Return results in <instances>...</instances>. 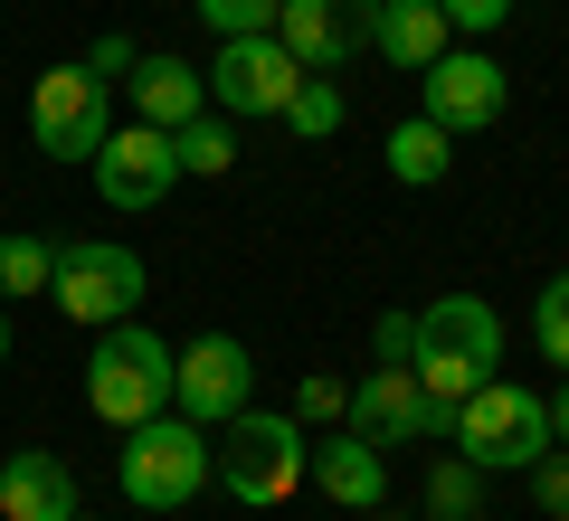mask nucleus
<instances>
[{"instance_id": "f257e3e1", "label": "nucleus", "mask_w": 569, "mask_h": 521, "mask_svg": "<svg viewBox=\"0 0 569 521\" xmlns=\"http://www.w3.org/2000/svg\"><path fill=\"white\" fill-rule=\"evenodd\" d=\"M305 427L266 418V408H238L228 437H209V483H219L238 512H276L284 493H305Z\"/></svg>"}, {"instance_id": "f03ea898", "label": "nucleus", "mask_w": 569, "mask_h": 521, "mask_svg": "<svg viewBox=\"0 0 569 521\" xmlns=\"http://www.w3.org/2000/svg\"><path fill=\"white\" fill-rule=\"evenodd\" d=\"M408 370H418L427 399H466L475 380H493L503 370V313H493L485 294H437L418 313V351H408Z\"/></svg>"}, {"instance_id": "7ed1b4c3", "label": "nucleus", "mask_w": 569, "mask_h": 521, "mask_svg": "<svg viewBox=\"0 0 569 521\" xmlns=\"http://www.w3.org/2000/svg\"><path fill=\"white\" fill-rule=\"evenodd\" d=\"M456 455L475 474H531L550 455V399L522 380H475L456 399Z\"/></svg>"}, {"instance_id": "20e7f679", "label": "nucleus", "mask_w": 569, "mask_h": 521, "mask_svg": "<svg viewBox=\"0 0 569 521\" xmlns=\"http://www.w3.org/2000/svg\"><path fill=\"white\" fill-rule=\"evenodd\" d=\"M114 483H123V502H133V512H181L190 493H209V427H190L181 408L123 427Z\"/></svg>"}, {"instance_id": "39448f33", "label": "nucleus", "mask_w": 569, "mask_h": 521, "mask_svg": "<svg viewBox=\"0 0 569 521\" xmlns=\"http://www.w3.org/2000/svg\"><path fill=\"white\" fill-rule=\"evenodd\" d=\"M86 408H96L104 427H142L171 408V341L142 332L133 313L104 322L96 332V361H86Z\"/></svg>"}, {"instance_id": "423d86ee", "label": "nucleus", "mask_w": 569, "mask_h": 521, "mask_svg": "<svg viewBox=\"0 0 569 521\" xmlns=\"http://www.w3.org/2000/svg\"><path fill=\"white\" fill-rule=\"evenodd\" d=\"M29 133H39L48 161H96L104 133H114V104H104V77L86 58L48 67L39 86H29Z\"/></svg>"}, {"instance_id": "0eeeda50", "label": "nucleus", "mask_w": 569, "mask_h": 521, "mask_svg": "<svg viewBox=\"0 0 569 521\" xmlns=\"http://www.w3.org/2000/svg\"><path fill=\"white\" fill-rule=\"evenodd\" d=\"M313 67L295 58V48L266 29V39H219V58L200 67V86H209V104H219L228 123H257V114H284V96L305 86Z\"/></svg>"}, {"instance_id": "6e6552de", "label": "nucleus", "mask_w": 569, "mask_h": 521, "mask_svg": "<svg viewBox=\"0 0 569 521\" xmlns=\"http://www.w3.org/2000/svg\"><path fill=\"white\" fill-rule=\"evenodd\" d=\"M48 303H58L67 322H86V332H104V322H123L142 303V257L114 238H77L58 247V275H48Z\"/></svg>"}, {"instance_id": "1a4fd4ad", "label": "nucleus", "mask_w": 569, "mask_h": 521, "mask_svg": "<svg viewBox=\"0 0 569 521\" xmlns=\"http://www.w3.org/2000/svg\"><path fill=\"white\" fill-rule=\"evenodd\" d=\"M503 104H512V77L485 48H447V58L418 67V114L447 123V133H485V123H503Z\"/></svg>"}, {"instance_id": "9d476101", "label": "nucleus", "mask_w": 569, "mask_h": 521, "mask_svg": "<svg viewBox=\"0 0 569 521\" xmlns=\"http://www.w3.org/2000/svg\"><path fill=\"white\" fill-rule=\"evenodd\" d=\"M247 389H257V361H247L238 332H200L181 361H171V408H181L190 427H228L247 408Z\"/></svg>"}, {"instance_id": "9b49d317", "label": "nucleus", "mask_w": 569, "mask_h": 521, "mask_svg": "<svg viewBox=\"0 0 569 521\" xmlns=\"http://www.w3.org/2000/svg\"><path fill=\"white\" fill-rule=\"evenodd\" d=\"M171 181H181V161H171V133L162 123H114L96 152V190L104 209H162Z\"/></svg>"}, {"instance_id": "f8f14e48", "label": "nucleus", "mask_w": 569, "mask_h": 521, "mask_svg": "<svg viewBox=\"0 0 569 521\" xmlns=\"http://www.w3.org/2000/svg\"><path fill=\"white\" fill-rule=\"evenodd\" d=\"M370 20H380V0H276V39L295 48L313 77H332L342 58H361Z\"/></svg>"}, {"instance_id": "ddd939ff", "label": "nucleus", "mask_w": 569, "mask_h": 521, "mask_svg": "<svg viewBox=\"0 0 569 521\" xmlns=\"http://www.w3.org/2000/svg\"><path fill=\"white\" fill-rule=\"evenodd\" d=\"M305 483H323V502H342V512H380L389 502V455L342 427V437H323L305 455Z\"/></svg>"}, {"instance_id": "4468645a", "label": "nucleus", "mask_w": 569, "mask_h": 521, "mask_svg": "<svg viewBox=\"0 0 569 521\" xmlns=\"http://www.w3.org/2000/svg\"><path fill=\"white\" fill-rule=\"evenodd\" d=\"M67 512H77V474H67V455H48V445L0 455V521H67Z\"/></svg>"}, {"instance_id": "2eb2a0df", "label": "nucleus", "mask_w": 569, "mask_h": 521, "mask_svg": "<svg viewBox=\"0 0 569 521\" xmlns=\"http://www.w3.org/2000/svg\"><path fill=\"white\" fill-rule=\"evenodd\" d=\"M418 408H427V389H418V370H370V380H351V437H370L389 455L399 437H418Z\"/></svg>"}, {"instance_id": "dca6fc26", "label": "nucleus", "mask_w": 569, "mask_h": 521, "mask_svg": "<svg viewBox=\"0 0 569 521\" xmlns=\"http://www.w3.org/2000/svg\"><path fill=\"white\" fill-rule=\"evenodd\" d=\"M190 114H209V86L190 58H171V48H152V58H133V123H162V133H181Z\"/></svg>"}, {"instance_id": "f3484780", "label": "nucleus", "mask_w": 569, "mask_h": 521, "mask_svg": "<svg viewBox=\"0 0 569 521\" xmlns=\"http://www.w3.org/2000/svg\"><path fill=\"white\" fill-rule=\"evenodd\" d=\"M370 48H380L399 77H418L427 58H447V48H456V29H447V10H437V0H380V20H370Z\"/></svg>"}, {"instance_id": "a211bd4d", "label": "nucleus", "mask_w": 569, "mask_h": 521, "mask_svg": "<svg viewBox=\"0 0 569 521\" xmlns=\"http://www.w3.org/2000/svg\"><path fill=\"white\" fill-rule=\"evenodd\" d=\"M447 171H456V133H447V123H427V114L389 123V181H399V190H437Z\"/></svg>"}, {"instance_id": "6ab92c4d", "label": "nucleus", "mask_w": 569, "mask_h": 521, "mask_svg": "<svg viewBox=\"0 0 569 521\" xmlns=\"http://www.w3.org/2000/svg\"><path fill=\"white\" fill-rule=\"evenodd\" d=\"M171 161H181V181H219L228 161H238V123L228 114H190L181 133H171Z\"/></svg>"}, {"instance_id": "aec40b11", "label": "nucleus", "mask_w": 569, "mask_h": 521, "mask_svg": "<svg viewBox=\"0 0 569 521\" xmlns=\"http://www.w3.org/2000/svg\"><path fill=\"white\" fill-rule=\"evenodd\" d=\"M48 275H58V247H48V238H29V228H10V238H0V303L48 294Z\"/></svg>"}, {"instance_id": "412c9836", "label": "nucleus", "mask_w": 569, "mask_h": 521, "mask_svg": "<svg viewBox=\"0 0 569 521\" xmlns=\"http://www.w3.org/2000/svg\"><path fill=\"white\" fill-rule=\"evenodd\" d=\"M342 114H351V104H342V86H332V77H305V86H295V96H284V133H295V142H332V133H342Z\"/></svg>"}, {"instance_id": "4be33fe9", "label": "nucleus", "mask_w": 569, "mask_h": 521, "mask_svg": "<svg viewBox=\"0 0 569 521\" xmlns=\"http://www.w3.org/2000/svg\"><path fill=\"white\" fill-rule=\"evenodd\" d=\"M485 512V474L466 455H437L427 464V521H475Z\"/></svg>"}, {"instance_id": "5701e85b", "label": "nucleus", "mask_w": 569, "mask_h": 521, "mask_svg": "<svg viewBox=\"0 0 569 521\" xmlns=\"http://www.w3.org/2000/svg\"><path fill=\"white\" fill-rule=\"evenodd\" d=\"M531 341H541L550 370H569V275L541 284V303H531Z\"/></svg>"}, {"instance_id": "b1692460", "label": "nucleus", "mask_w": 569, "mask_h": 521, "mask_svg": "<svg viewBox=\"0 0 569 521\" xmlns=\"http://www.w3.org/2000/svg\"><path fill=\"white\" fill-rule=\"evenodd\" d=\"M190 10H200L219 39H266V29H276V0H190Z\"/></svg>"}, {"instance_id": "393cba45", "label": "nucleus", "mask_w": 569, "mask_h": 521, "mask_svg": "<svg viewBox=\"0 0 569 521\" xmlns=\"http://www.w3.org/2000/svg\"><path fill=\"white\" fill-rule=\"evenodd\" d=\"M351 418V380H295V427H342Z\"/></svg>"}, {"instance_id": "a878e982", "label": "nucleus", "mask_w": 569, "mask_h": 521, "mask_svg": "<svg viewBox=\"0 0 569 521\" xmlns=\"http://www.w3.org/2000/svg\"><path fill=\"white\" fill-rule=\"evenodd\" d=\"M437 10H447V29H466V39H493L522 0H437Z\"/></svg>"}, {"instance_id": "bb28decb", "label": "nucleus", "mask_w": 569, "mask_h": 521, "mask_svg": "<svg viewBox=\"0 0 569 521\" xmlns=\"http://www.w3.org/2000/svg\"><path fill=\"white\" fill-rule=\"evenodd\" d=\"M370 351H380V370H408V351H418V313H380V322H370Z\"/></svg>"}, {"instance_id": "cd10ccee", "label": "nucleus", "mask_w": 569, "mask_h": 521, "mask_svg": "<svg viewBox=\"0 0 569 521\" xmlns=\"http://www.w3.org/2000/svg\"><path fill=\"white\" fill-rule=\"evenodd\" d=\"M531 502H541L550 521H569V455H541V464H531Z\"/></svg>"}, {"instance_id": "c85d7f7f", "label": "nucleus", "mask_w": 569, "mask_h": 521, "mask_svg": "<svg viewBox=\"0 0 569 521\" xmlns=\"http://www.w3.org/2000/svg\"><path fill=\"white\" fill-rule=\"evenodd\" d=\"M133 58H142V48L123 39V29H104V39H96V58H86V67H96V77L114 86V77H133Z\"/></svg>"}, {"instance_id": "c756f323", "label": "nucleus", "mask_w": 569, "mask_h": 521, "mask_svg": "<svg viewBox=\"0 0 569 521\" xmlns=\"http://www.w3.org/2000/svg\"><path fill=\"white\" fill-rule=\"evenodd\" d=\"M550 437L569 445V380H560V399H550Z\"/></svg>"}, {"instance_id": "7c9ffc66", "label": "nucleus", "mask_w": 569, "mask_h": 521, "mask_svg": "<svg viewBox=\"0 0 569 521\" xmlns=\"http://www.w3.org/2000/svg\"><path fill=\"white\" fill-rule=\"evenodd\" d=\"M361 521H427V512H361Z\"/></svg>"}, {"instance_id": "2f4dec72", "label": "nucleus", "mask_w": 569, "mask_h": 521, "mask_svg": "<svg viewBox=\"0 0 569 521\" xmlns=\"http://www.w3.org/2000/svg\"><path fill=\"white\" fill-rule=\"evenodd\" d=\"M0 361H10V313H0Z\"/></svg>"}, {"instance_id": "473e14b6", "label": "nucleus", "mask_w": 569, "mask_h": 521, "mask_svg": "<svg viewBox=\"0 0 569 521\" xmlns=\"http://www.w3.org/2000/svg\"><path fill=\"white\" fill-rule=\"evenodd\" d=\"M67 521H86V512H67Z\"/></svg>"}]
</instances>
